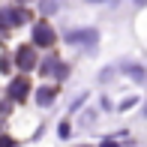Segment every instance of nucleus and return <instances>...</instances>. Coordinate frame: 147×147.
<instances>
[{
  "label": "nucleus",
  "instance_id": "1",
  "mask_svg": "<svg viewBox=\"0 0 147 147\" xmlns=\"http://www.w3.org/2000/svg\"><path fill=\"white\" fill-rule=\"evenodd\" d=\"M33 45H42V48H48V45H54V30L48 27V24H36L33 27Z\"/></svg>",
  "mask_w": 147,
  "mask_h": 147
},
{
  "label": "nucleus",
  "instance_id": "2",
  "mask_svg": "<svg viewBox=\"0 0 147 147\" xmlns=\"http://www.w3.org/2000/svg\"><path fill=\"white\" fill-rule=\"evenodd\" d=\"M15 66H18L21 72L36 69V54H33V48H18V54H15Z\"/></svg>",
  "mask_w": 147,
  "mask_h": 147
},
{
  "label": "nucleus",
  "instance_id": "3",
  "mask_svg": "<svg viewBox=\"0 0 147 147\" xmlns=\"http://www.w3.org/2000/svg\"><path fill=\"white\" fill-rule=\"evenodd\" d=\"M27 93H30V81H27L24 75L15 78V81L9 84V96L15 99V102H24V99H27Z\"/></svg>",
  "mask_w": 147,
  "mask_h": 147
},
{
  "label": "nucleus",
  "instance_id": "4",
  "mask_svg": "<svg viewBox=\"0 0 147 147\" xmlns=\"http://www.w3.org/2000/svg\"><path fill=\"white\" fill-rule=\"evenodd\" d=\"M27 18H30V15H27L24 9H0V24H9V27L27 21Z\"/></svg>",
  "mask_w": 147,
  "mask_h": 147
},
{
  "label": "nucleus",
  "instance_id": "5",
  "mask_svg": "<svg viewBox=\"0 0 147 147\" xmlns=\"http://www.w3.org/2000/svg\"><path fill=\"white\" fill-rule=\"evenodd\" d=\"M66 39H69V42H78V45H87V42H96V30H75Z\"/></svg>",
  "mask_w": 147,
  "mask_h": 147
},
{
  "label": "nucleus",
  "instance_id": "6",
  "mask_svg": "<svg viewBox=\"0 0 147 147\" xmlns=\"http://www.w3.org/2000/svg\"><path fill=\"white\" fill-rule=\"evenodd\" d=\"M54 96H57V90H54V87H42V90H39V96H36V99H39V105H48V102H51Z\"/></svg>",
  "mask_w": 147,
  "mask_h": 147
},
{
  "label": "nucleus",
  "instance_id": "7",
  "mask_svg": "<svg viewBox=\"0 0 147 147\" xmlns=\"http://www.w3.org/2000/svg\"><path fill=\"white\" fill-rule=\"evenodd\" d=\"M99 147H120V144L114 141V138H108V141H102V144H99Z\"/></svg>",
  "mask_w": 147,
  "mask_h": 147
},
{
  "label": "nucleus",
  "instance_id": "8",
  "mask_svg": "<svg viewBox=\"0 0 147 147\" xmlns=\"http://www.w3.org/2000/svg\"><path fill=\"white\" fill-rule=\"evenodd\" d=\"M0 147H15V144H12V141H0Z\"/></svg>",
  "mask_w": 147,
  "mask_h": 147
}]
</instances>
